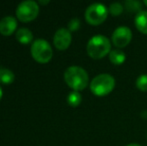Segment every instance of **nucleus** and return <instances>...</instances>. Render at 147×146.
Returning <instances> with one entry per match:
<instances>
[{
    "instance_id": "obj_1",
    "label": "nucleus",
    "mask_w": 147,
    "mask_h": 146,
    "mask_svg": "<svg viewBox=\"0 0 147 146\" xmlns=\"http://www.w3.org/2000/svg\"><path fill=\"white\" fill-rule=\"evenodd\" d=\"M64 80L73 91H81L87 87L89 77L85 69L80 66H70L64 72Z\"/></svg>"
},
{
    "instance_id": "obj_2",
    "label": "nucleus",
    "mask_w": 147,
    "mask_h": 146,
    "mask_svg": "<svg viewBox=\"0 0 147 146\" xmlns=\"http://www.w3.org/2000/svg\"><path fill=\"white\" fill-rule=\"evenodd\" d=\"M86 50L92 59H102L110 53L111 42L106 36L95 35L89 39Z\"/></svg>"
},
{
    "instance_id": "obj_3",
    "label": "nucleus",
    "mask_w": 147,
    "mask_h": 146,
    "mask_svg": "<svg viewBox=\"0 0 147 146\" xmlns=\"http://www.w3.org/2000/svg\"><path fill=\"white\" fill-rule=\"evenodd\" d=\"M115 87V79L112 75L102 73L95 76L90 82V90L94 95L98 97L108 95Z\"/></svg>"
},
{
    "instance_id": "obj_4",
    "label": "nucleus",
    "mask_w": 147,
    "mask_h": 146,
    "mask_svg": "<svg viewBox=\"0 0 147 146\" xmlns=\"http://www.w3.org/2000/svg\"><path fill=\"white\" fill-rule=\"evenodd\" d=\"M108 12V8L104 4L93 3L86 8L85 19L90 25H100L107 19Z\"/></svg>"
},
{
    "instance_id": "obj_5",
    "label": "nucleus",
    "mask_w": 147,
    "mask_h": 146,
    "mask_svg": "<svg viewBox=\"0 0 147 146\" xmlns=\"http://www.w3.org/2000/svg\"><path fill=\"white\" fill-rule=\"evenodd\" d=\"M31 54L37 62L46 63L52 58L53 51L46 40L39 38L33 41L31 45Z\"/></svg>"
},
{
    "instance_id": "obj_6",
    "label": "nucleus",
    "mask_w": 147,
    "mask_h": 146,
    "mask_svg": "<svg viewBox=\"0 0 147 146\" xmlns=\"http://www.w3.org/2000/svg\"><path fill=\"white\" fill-rule=\"evenodd\" d=\"M39 13L37 2L33 0H26L19 3L16 9V16L22 22H29L35 19Z\"/></svg>"
},
{
    "instance_id": "obj_7",
    "label": "nucleus",
    "mask_w": 147,
    "mask_h": 146,
    "mask_svg": "<svg viewBox=\"0 0 147 146\" xmlns=\"http://www.w3.org/2000/svg\"><path fill=\"white\" fill-rule=\"evenodd\" d=\"M132 39V31L127 26H119L111 35V42L117 48L126 47Z\"/></svg>"
},
{
    "instance_id": "obj_8",
    "label": "nucleus",
    "mask_w": 147,
    "mask_h": 146,
    "mask_svg": "<svg viewBox=\"0 0 147 146\" xmlns=\"http://www.w3.org/2000/svg\"><path fill=\"white\" fill-rule=\"evenodd\" d=\"M71 32L67 28H59L53 36V42L58 50H65L71 44Z\"/></svg>"
},
{
    "instance_id": "obj_9",
    "label": "nucleus",
    "mask_w": 147,
    "mask_h": 146,
    "mask_svg": "<svg viewBox=\"0 0 147 146\" xmlns=\"http://www.w3.org/2000/svg\"><path fill=\"white\" fill-rule=\"evenodd\" d=\"M17 27V21L13 16H5L0 20V33L11 35Z\"/></svg>"
},
{
    "instance_id": "obj_10",
    "label": "nucleus",
    "mask_w": 147,
    "mask_h": 146,
    "mask_svg": "<svg viewBox=\"0 0 147 146\" xmlns=\"http://www.w3.org/2000/svg\"><path fill=\"white\" fill-rule=\"evenodd\" d=\"M134 23H135V27L137 28L138 31L147 35V11L142 10V11L138 12L134 19Z\"/></svg>"
},
{
    "instance_id": "obj_11",
    "label": "nucleus",
    "mask_w": 147,
    "mask_h": 146,
    "mask_svg": "<svg viewBox=\"0 0 147 146\" xmlns=\"http://www.w3.org/2000/svg\"><path fill=\"white\" fill-rule=\"evenodd\" d=\"M109 60L113 65H122L126 60V55L120 49H113L108 55Z\"/></svg>"
},
{
    "instance_id": "obj_12",
    "label": "nucleus",
    "mask_w": 147,
    "mask_h": 146,
    "mask_svg": "<svg viewBox=\"0 0 147 146\" xmlns=\"http://www.w3.org/2000/svg\"><path fill=\"white\" fill-rule=\"evenodd\" d=\"M16 39L22 44H27L32 41L33 34L28 28H20L16 32Z\"/></svg>"
},
{
    "instance_id": "obj_13",
    "label": "nucleus",
    "mask_w": 147,
    "mask_h": 146,
    "mask_svg": "<svg viewBox=\"0 0 147 146\" xmlns=\"http://www.w3.org/2000/svg\"><path fill=\"white\" fill-rule=\"evenodd\" d=\"M15 78L14 73L10 69L7 68H0V82L4 84L12 83Z\"/></svg>"
},
{
    "instance_id": "obj_14",
    "label": "nucleus",
    "mask_w": 147,
    "mask_h": 146,
    "mask_svg": "<svg viewBox=\"0 0 147 146\" xmlns=\"http://www.w3.org/2000/svg\"><path fill=\"white\" fill-rule=\"evenodd\" d=\"M82 97L80 95V93L78 91H72L68 94L67 96V102L70 106L72 107H76L81 103Z\"/></svg>"
},
{
    "instance_id": "obj_15",
    "label": "nucleus",
    "mask_w": 147,
    "mask_h": 146,
    "mask_svg": "<svg viewBox=\"0 0 147 146\" xmlns=\"http://www.w3.org/2000/svg\"><path fill=\"white\" fill-rule=\"evenodd\" d=\"M125 8L128 10V11L131 12H140L142 11V3L139 1H135V0H127L125 1V4H124Z\"/></svg>"
},
{
    "instance_id": "obj_16",
    "label": "nucleus",
    "mask_w": 147,
    "mask_h": 146,
    "mask_svg": "<svg viewBox=\"0 0 147 146\" xmlns=\"http://www.w3.org/2000/svg\"><path fill=\"white\" fill-rule=\"evenodd\" d=\"M135 85L138 90L146 92L147 91V74H142L136 79Z\"/></svg>"
},
{
    "instance_id": "obj_17",
    "label": "nucleus",
    "mask_w": 147,
    "mask_h": 146,
    "mask_svg": "<svg viewBox=\"0 0 147 146\" xmlns=\"http://www.w3.org/2000/svg\"><path fill=\"white\" fill-rule=\"evenodd\" d=\"M108 11L111 15L119 16L120 14L123 12V6H122V4H120L119 2H114V3L110 4V6H109V8H108Z\"/></svg>"
},
{
    "instance_id": "obj_18",
    "label": "nucleus",
    "mask_w": 147,
    "mask_h": 146,
    "mask_svg": "<svg viewBox=\"0 0 147 146\" xmlns=\"http://www.w3.org/2000/svg\"><path fill=\"white\" fill-rule=\"evenodd\" d=\"M80 27V21L78 18H73L68 23V30L69 31H76Z\"/></svg>"
},
{
    "instance_id": "obj_19",
    "label": "nucleus",
    "mask_w": 147,
    "mask_h": 146,
    "mask_svg": "<svg viewBox=\"0 0 147 146\" xmlns=\"http://www.w3.org/2000/svg\"><path fill=\"white\" fill-rule=\"evenodd\" d=\"M126 146H142V145L137 144V143H130V144H128V145H126Z\"/></svg>"
},
{
    "instance_id": "obj_20",
    "label": "nucleus",
    "mask_w": 147,
    "mask_h": 146,
    "mask_svg": "<svg viewBox=\"0 0 147 146\" xmlns=\"http://www.w3.org/2000/svg\"><path fill=\"white\" fill-rule=\"evenodd\" d=\"M39 3H42V4H47V3H49V1H39Z\"/></svg>"
},
{
    "instance_id": "obj_21",
    "label": "nucleus",
    "mask_w": 147,
    "mask_h": 146,
    "mask_svg": "<svg viewBox=\"0 0 147 146\" xmlns=\"http://www.w3.org/2000/svg\"><path fill=\"white\" fill-rule=\"evenodd\" d=\"M1 97H2V89H1V87H0V99H1Z\"/></svg>"
},
{
    "instance_id": "obj_22",
    "label": "nucleus",
    "mask_w": 147,
    "mask_h": 146,
    "mask_svg": "<svg viewBox=\"0 0 147 146\" xmlns=\"http://www.w3.org/2000/svg\"><path fill=\"white\" fill-rule=\"evenodd\" d=\"M143 4L147 7V0H144V1H143Z\"/></svg>"
}]
</instances>
